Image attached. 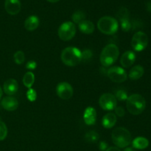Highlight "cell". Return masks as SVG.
<instances>
[{
  "label": "cell",
  "instance_id": "7c38bea8",
  "mask_svg": "<svg viewBox=\"0 0 151 151\" xmlns=\"http://www.w3.org/2000/svg\"><path fill=\"white\" fill-rule=\"evenodd\" d=\"M84 122L87 125H94L97 121V111L92 107L86 108L83 113Z\"/></svg>",
  "mask_w": 151,
  "mask_h": 151
},
{
  "label": "cell",
  "instance_id": "d4e9b609",
  "mask_svg": "<svg viewBox=\"0 0 151 151\" xmlns=\"http://www.w3.org/2000/svg\"><path fill=\"white\" fill-rule=\"evenodd\" d=\"M117 17L119 18V21L129 19V12H128V9L125 7H121L120 10L117 13Z\"/></svg>",
  "mask_w": 151,
  "mask_h": 151
},
{
  "label": "cell",
  "instance_id": "ac0fdd59",
  "mask_svg": "<svg viewBox=\"0 0 151 151\" xmlns=\"http://www.w3.org/2000/svg\"><path fill=\"white\" fill-rule=\"evenodd\" d=\"M80 31L84 34H91L94 30V25L89 20H83L78 24Z\"/></svg>",
  "mask_w": 151,
  "mask_h": 151
},
{
  "label": "cell",
  "instance_id": "f546056e",
  "mask_svg": "<svg viewBox=\"0 0 151 151\" xmlns=\"http://www.w3.org/2000/svg\"><path fill=\"white\" fill-rule=\"evenodd\" d=\"M91 56H92V52L88 49L82 52V60H88L91 59Z\"/></svg>",
  "mask_w": 151,
  "mask_h": 151
},
{
  "label": "cell",
  "instance_id": "8d00e7d4",
  "mask_svg": "<svg viewBox=\"0 0 151 151\" xmlns=\"http://www.w3.org/2000/svg\"><path fill=\"white\" fill-rule=\"evenodd\" d=\"M2 94H3V91H2V89H1V87H0V99H1V96H2Z\"/></svg>",
  "mask_w": 151,
  "mask_h": 151
},
{
  "label": "cell",
  "instance_id": "4316f807",
  "mask_svg": "<svg viewBox=\"0 0 151 151\" xmlns=\"http://www.w3.org/2000/svg\"><path fill=\"white\" fill-rule=\"evenodd\" d=\"M7 136V128L6 124L0 120V141L5 139Z\"/></svg>",
  "mask_w": 151,
  "mask_h": 151
},
{
  "label": "cell",
  "instance_id": "836d02e7",
  "mask_svg": "<svg viewBox=\"0 0 151 151\" xmlns=\"http://www.w3.org/2000/svg\"><path fill=\"white\" fill-rule=\"evenodd\" d=\"M105 151H121L117 147H108Z\"/></svg>",
  "mask_w": 151,
  "mask_h": 151
},
{
  "label": "cell",
  "instance_id": "ba28073f",
  "mask_svg": "<svg viewBox=\"0 0 151 151\" xmlns=\"http://www.w3.org/2000/svg\"><path fill=\"white\" fill-rule=\"evenodd\" d=\"M108 77L112 81L116 83L124 82L128 78V74L126 71L120 67H111L106 72Z\"/></svg>",
  "mask_w": 151,
  "mask_h": 151
},
{
  "label": "cell",
  "instance_id": "d6a6232c",
  "mask_svg": "<svg viewBox=\"0 0 151 151\" xmlns=\"http://www.w3.org/2000/svg\"><path fill=\"white\" fill-rule=\"evenodd\" d=\"M99 148L100 149V150L105 151L108 148V144L106 142H100V144H99Z\"/></svg>",
  "mask_w": 151,
  "mask_h": 151
},
{
  "label": "cell",
  "instance_id": "5b68a950",
  "mask_svg": "<svg viewBox=\"0 0 151 151\" xmlns=\"http://www.w3.org/2000/svg\"><path fill=\"white\" fill-rule=\"evenodd\" d=\"M97 28L103 33L106 35H113L116 33L119 28L118 22L111 16H103L97 22Z\"/></svg>",
  "mask_w": 151,
  "mask_h": 151
},
{
  "label": "cell",
  "instance_id": "cb8c5ba5",
  "mask_svg": "<svg viewBox=\"0 0 151 151\" xmlns=\"http://www.w3.org/2000/svg\"><path fill=\"white\" fill-rule=\"evenodd\" d=\"M13 59L14 62H16L17 65H22L24 62L25 61V55L23 51L22 50H18L13 55Z\"/></svg>",
  "mask_w": 151,
  "mask_h": 151
},
{
  "label": "cell",
  "instance_id": "e575fe53",
  "mask_svg": "<svg viewBox=\"0 0 151 151\" xmlns=\"http://www.w3.org/2000/svg\"><path fill=\"white\" fill-rule=\"evenodd\" d=\"M47 1H48L49 2H51V3H55V2H58V1H59L60 0H47Z\"/></svg>",
  "mask_w": 151,
  "mask_h": 151
},
{
  "label": "cell",
  "instance_id": "3957f363",
  "mask_svg": "<svg viewBox=\"0 0 151 151\" xmlns=\"http://www.w3.org/2000/svg\"><path fill=\"white\" fill-rule=\"evenodd\" d=\"M126 107L128 112L132 115H139L145 109V99L140 94L134 93L128 97L126 100Z\"/></svg>",
  "mask_w": 151,
  "mask_h": 151
},
{
  "label": "cell",
  "instance_id": "9a60e30c",
  "mask_svg": "<svg viewBox=\"0 0 151 151\" xmlns=\"http://www.w3.org/2000/svg\"><path fill=\"white\" fill-rule=\"evenodd\" d=\"M1 106L7 111H14L19 107V102L16 98L6 96L1 101Z\"/></svg>",
  "mask_w": 151,
  "mask_h": 151
},
{
  "label": "cell",
  "instance_id": "52a82bcc",
  "mask_svg": "<svg viewBox=\"0 0 151 151\" xmlns=\"http://www.w3.org/2000/svg\"><path fill=\"white\" fill-rule=\"evenodd\" d=\"M147 44H148V37L144 32L139 31L133 36L131 46L135 51H142L147 47Z\"/></svg>",
  "mask_w": 151,
  "mask_h": 151
},
{
  "label": "cell",
  "instance_id": "f1b7e54d",
  "mask_svg": "<svg viewBox=\"0 0 151 151\" xmlns=\"http://www.w3.org/2000/svg\"><path fill=\"white\" fill-rule=\"evenodd\" d=\"M121 22V28L122 30L125 32H128L131 29V23L129 19H125V20L120 21Z\"/></svg>",
  "mask_w": 151,
  "mask_h": 151
},
{
  "label": "cell",
  "instance_id": "d6986e66",
  "mask_svg": "<svg viewBox=\"0 0 151 151\" xmlns=\"http://www.w3.org/2000/svg\"><path fill=\"white\" fill-rule=\"evenodd\" d=\"M144 73L145 70L143 67H142L141 65H136L131 68L128 76L131 80H138L142 76Z\"/></svg>",
  "mask_w": 151,
  "mask_h": 151
},
{
  "label": "cell",
  "instance_id": "9c48e42d",
  "mask_svg": "<svg viewBox=\"0 0 151 151\" xmlns=\"http://www.w3.org/2000/svg\"><path fill=\"white\" fill-rule=\"evenodd\" d=\"M99 105L104 110H113L116 107V99L111 93H103L99 99Z\"/></svg>",
  "mask_w": 151,
  "mask_h": 151
},
{
  "label": "cell",
  "instance_id": "e0dca14e",
  "mask_svg": "<svg viewBox=\"0 0 151 151\" xmlns=\"http://www.w3.org/2000/svg\"><path fill=\"white\" fill-rule=\"evenodd\" d=\"M116 123V116L113 113H109L103 116L102 124L106 129L112 128Z\"/></svg>",
  "mask_w": 151,
  "mask_h": 151
},
{
  "label": "cell",
  "instance_id": "30bf717a",
  "mask_svg": "<svg viewBox=\"0 0 151 151\" xmlns=\"http://www.w3.org/2000/svg\"><path fill=\"white\" fill-rule=\"evenodd\" d=\"M56 93L58 96L63 100H68L73 96L74 90L69 83L66 81L60 82L56 87Z\"/></svg>",
  "mask_w": 151,
  "mask_h": 151
},
{
  "label": "cell",
  "instance_id": "6da1fadb",
  "mask_svg": "<svg viewBox=\"0 0 151 151\" xmlns=\"http://www.w3.org/2000/svg\"><path fill=\"white\" fill-rule=\"evenodd\" d=\"M60 59L66 66H77L82 61V52L75 47H66L62 50Z\"/></svg>",
  "mask_w": 151,
  "mask_h": 151
},
{
  "label": "cell",
  "instance_id": "44dd1931",
  "mask_svg": "<svg viewBox=\"0 0 151 151\" xmlns=\"http://www.w3.org/2000/svg\"><path fill=\"white\" fill-rule=\"evenodd\" d=\"M22 81H23V84L25 87H27L28 89L31 88L32 86L33 85L34 82H35V75H34L33 73L31 72V71L27 72L23 76Z\"/></svg>",
  "mask_w": 151,
  "mask_h": 151
},
{
  "label": "cell",
  "instance_id": "8992f818",
  "mask_svg": "<svg viewBox=\"0 0 151 151\" xmlns=\"http://www.w3.org/2000/svg\"><path fill=\"white\" fill-rule=\"evenodd\" d=\"M76 33V27L72 22H65L58 30V36L62 41H67L74 38Z\"/></svg>",
  "mask_w": 151,
  "mask_h": 151
},
{
  "label": "cell",
  "instance_id": "4fadbf2b",
  "mask_svg": "<svg viewBox=\"0 0 151 151\" xmlns=\"http://www.w3.org/2000/svg\"><path fill=\"white\" fill-rule=\"evenodd\" d=\"M136 61V54L131 50L125 51L122 55L120 59V64L123 68H130Z\"/></svg>",
  "mask_w": 151,
  "mask_h": 151
},
{
  "label": "cell",
  "instance_id": "d590c367",
  "mask_svg": "<svg viewBox=\"0 0 151 151\" xmlns=\"http://www.w3.org/2000/svg\"><path fill=\"white\" fill-rule=\"evenodd\" d=\"M124 151H135V150H134L133 149V148L128 147V148H126V149H125Z\"/></svg>",
  "mask_w": 151,
  "mask_h": 151
},
{
  "label": "cell",
  "instance_id": "277c9868",
  "mask_svg": "<svg viewBox=\"0 0 151 151\" xmlns=\"http://www.w3.org/2000/svg\"><path fill=\"white\" fill-rule=\"evenodd\" d=\"M111 139L117 147L124 148L131 143V134L125 127H116L112 131Z\"/></svg>",
  "mask_w": 151,
  "mask_h": 151
},
{
  "label": "cell",
  "instance_id": "1f68e13d",
  "mask_svg": "<svg viewBox=\"0 0 151 151\" xmlns=\"http://www.w3.org/2000/svg\"><path fill=\"white\" fill-rule=\"evenodd\" d=\"M37 67V63L35 61H29L26 64V68L28 70H33L36 68Z\"/></svg>",
  "mask_w": 151,
  "mask_h": 151
},
{
  "label": "cell",
  "instance_id": "603a6c76",
  "mask_svg": "<svg viewBox=\"0 0 151 151\" xmlns=\"http://www.w3.org/2000/svg\"><path fill=\"white\" fill-rule=\"evenodd\" d=\"M85 139L86 142H90V143H95L99 139V134L96 131L90 130L88 133H86Z\"/></svg>",
  "mask_w": 151,
  "mask_h": 151
},
{
  "label": "cell",
  "instance_id": "2e32d148",
  "mask_svg": "<svg viewBox=\"0 0 151 151\" xmlns=\"http://www.w3.org/2000/svg\"><path fill=\"white\" fill-rule=\"evenodd\" d=\"M40 20L38 16H29L26 19L24 22V28L28 31H33L38 28L39 26Z\"/></svg>",
  "mask_w": 151,
  "mask_h": 151
},
{
  "label": "cell",
  "instance_id": "7a4b0ae2",
  "mask_svg": "<svg viewBox=\"0 0 151 151\" xmlns=\"http://www.w3.org/2000/svg\"><path fill=\"white\" fill-rule=\"evenodd\" d=\"M119 55V50L114 44L106 45L100 53V63L103 67H109L115 63Z\"/></svg>",
  "mask_w": 151,
  "mask_h": 151
},
{
  "label": "cell",
  "instance_id": "484cf974",
  "mask_svg": "<svg viewBox=\"0 0 151 151\" xmlns=\"http://www.w3.org/2000/svg\"><path fill=\"white\" fill-rule=\"evenodd\" d=\"M115 97L119 101H125L127 100L128 96V93L125 90L119 89V90H116V93H115Z\"/></svg>",
  "mask_w": 151,
  "mask_h": 151
},
{
  "label": "cell",
  "instance_id": "4dcf8cb0",
  "mask_svg": "<svg viewBox=\"0 0 151 151\" xmlns=\"http://www.w3.org/2000/svg\"><path fill=\"white\" fill-rule=\"evenodd\" d=\"M115 113L116 114V115L119 117H123L125 115V110H124L123 107H115Z\"/></svg>",
  "mask_w": 151,
  "mask_h": 151
},
{
  "label": "cell",
  "instance_id": "ffe728a7",
  "mask_svg": "<svg viewBox=\"0 0 151 151\" xmlns=\"http://www.w3.org/2000/svg\"><path fill=\"white\" fill-rule=\"evenodd\" d=\"M133 147L136 149L144 150L149 146V141L145 137H137L132 142Z\"/></svg>",
  "mask_w": 151,
  "mask_h": 151
},
{
  "label": "cell",
  "instance_id": "5bb4252c",
  "mask_svg": "<svg viewBox=\"0 0 151 151\" xmlns=\"http://www.w3.org/2000/svg\"><path fill=\"white\" fill-rule=\"evenodd\" d=\"M19 89V84L17 81L13 78H9L4 81L3 84V90L4 93L9 96H12L16 93Z\"/></svg>",
  "mask_w": 151,
  "mask_h": 151
},
{
  "label": "cell",
  "instance_id": "8fae6325",
  "mask_svg": "<svg viewBox=\"0 0 151 151\" xmlns=\"http://www.w3.org/2000/svg\"><path fill=\"white\" fill-rule=\"evenodd\" d=\"M4 8L8 14L14 16L20 12L22 4L19 0H5Z\"/></svg>",
  "mask_w": 151,
  "mask_h": 151
},
{
  "label": "cell",
  "instance_id": "83f0119b",
  "mask_svg": "<svg viewBox=\"0 0 151 151\" xmlns=\"http://www.w3.org/2000/svg\"><path fill=\"white\" fill-rule=\"evenodd\" d=\"M27 99L29 102H35L37 99L36 91L34 89H32V87L29 88L27 91Z\"/></svg>",
  "mask_w": 151,
  "mask_h": 151
},
{
  "label": "cell",
  "instance_id": "7402d4cb",
  "mask_svg": "<svg viewBox=\"0 0 151 151\" xmlns=\"http://www.w3.org/2000/svg\"><path fill=\"white\" fill-rule=\"evenodd\" d=\"M86 14L82 10H77L72 14V19L73 21L74 24H79L82 21L85 20Z\"/></svg>",
  "mask_w": 151,
  "mask_h": 151
}]
</instances>
